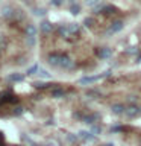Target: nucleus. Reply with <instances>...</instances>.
I'll list each match as a JSON object with an SVG mask.
<instances>
[{
	"label": "nucleus",
	"mask_w": 141,
	"mask_h": 146,
	"mask_svg": "<svg viewBox=\"0 0 141 146\" xmlns=\"http://www.w3.org/2000/svg\"><path fill=\"white\" fill-rule=\"evenodd\" d=\"M59 67L64 68V70H74L76 64H74L73 59L68 58L67 55H62V56H61V62H59Z\"/></svg>",
	"instance_id": "1"
},
{
	"label": "nucleus",
	"mask_w": 141,
	"mask_h": 146,
	"mask_svg": "<svg viewBox=\"0 0 141 146\" xmlns=\"http://www.w3.org/2000/svg\"><path fill=\"white\" fill-rule=\"evenodd\" d=\"M141 114V107H138L136 104L134 105H129V107H126V111H125V116L126 117H136Z\"/></svg>",
	"instance_id": "2"
},
{
	"label": "nucleus",
	"mask_w": 141,
	"mask_h": 146,
	"mask_svg": "<svg viewBox=\"0 0 141 146\" xmlns=\"http://www.w3.org/2000/svg\"><path fill=\"white\" fill-rule=\"evenodd\" d=\"M99 120H100V114L99 113H93V114H90V116H84V117H82V122L86 123V125H90V126L97 125Z\"/></svg>",
	"instance_id": "3"
},
{
	"label": "nucleus",
	"mask_w": 141,
	"mask_h": 146,
	"mask_svg": "<svg viewBox=\"0 0 141 146\" xmlns=\"http://www.w3.org/2000/svg\"><path fill=\"white\" fill-rule=\"evenodd\" d=\"M105 76H108V73H105V75H102V76H85V78H80L79 79V84H82V85L94 84L96 81H99L100 78H105Z\"/></svg>",
	"instance_id": "4"
},
{
	"label": "nucleus",
	"mask_w": 141,
	"mask_h": 146,
	"mask_svg": "<svg viewBox=\"0 0 141 146\" xmlns=\"http://www.w3.org/2000/svg\"><path fill=\"white\" fill-rule=\"evenodd\" d=\"M61 53H50L47 56V62L53 67H59V62H61Z\"/></svg>",
	"instance_id": "5"
},
{
	"label": "nucleus",
	"mask_w": 141,
	"mask_h": 146,
	"mask_svg": "<svg viewBox=\"0 0 141 146\" xmlns=\"http://www.w3.org/2000/svg\"><path fill=\"white\" fill-rule=\"evenodd\" d=\"M125 111H126L125 104H120V102L112 104V107H111V113L112 114H115V116H121V114H125Z\"/></svg>",
	"instance_id": "6"
},
{
	"label": "nucleus",
	"mask_w": 141,
	"mask_h": 146,
	"mask_svg": "<svg viewBox=\"0 0 141 146\" xmlns=\"http://www.w3.org/2000/svg\"><path fill=\"white\" fill-rule=\"evenodd\" d=\"M77 137H79V140H84V141H93L96 139V135L91 131H79Z\"/></svg>",
	"instance_id": "7"
},
{
	"label": "nucleus",
	"mask_w": 141,
	"mask_h": 146,
	"mask_svg": "<svg viewBox=\"0 0 141 146\" xmlns=\"http://www.w3.org/2000/svg\"><path fill=\"white\" fill-rule=\"evenodd\" d=\"M97 56L100 59H108V58H111L112 56V49H109V47H100L97 50Z\"/></svg>",
	"instance_id": "8"
},
{
	"label": "nucleus",
	"mask_w": 141,
	"mask_h": 146,
	"mask_svg": "<svg viewBox=\"0 0 141 146\" xmlns=\"http://www.w3.org/2000/svg\"><path fill=\"white\" fill-rule=\"evenodd\" d=\"M123 27H125V21L123 20H114L111 23V26H109V29L112 31V34H117V32H120Z\"/></svg>",
	"instance_id": "9"
},
{
	"label": "nucleus",
	"mask_w": 141,
	"mask_h": 146,
	"mask_svg": "<svg viewBox=\"0 0 141 146\" xmlns=\"http://www.w3.org/2000/svg\"><path fill=\"white\" fill-rule=\"evenodd\" d=\"M58 34L59 36H62V38H70L71 36V32L68 29V25H61L58 27Z\"/></svg>",
	"instance_id": "10"
},
{
	"label": "nucleus",
	"mask_w": 141,
	"mask_h": 146,
	"mask_svg": "<svg viewBox=\"0 0 141 146\" xmlns=\"http://www.w3.org/2000/svg\"><path fill=\"white\" fill-rule=\"evenodd\" d=\"M40 29H41V32L43 34H50V32L53 31V25L50 21H43L40 25Z\"/></svg>",
	"instance_id": "11"
},
{
	"label": "nucleus",
	"mask_w": 141,
	"mask_h": 146,
	"mask_svg": "<svg viewBox=\"0 0 141 146\" xmlns=\"http://www.w3.org/2000/svg\"><path fill=\"white\" fill-rule=\"evenodd\" d=\"M24 34H26V38H35V35H36V27H35L34 25H27Z\"/></svg>",
	"instance_id": "12"
},
{
	"label": "nucleus",
	"mask_w": 141,
	"mask_h": 146,
	"mask_svg": "<svg viewBox=\"0 0 141 146\" xmlns=\"http://www.w3.org/2000/svg\"><path fill=\"white\" fill-rule=\"evenodd\" d=\"M64 96H65V91H64V88H61V87H55L52 90V98L59 99V98H64Z\"/></svg>",
	"instance_id": "13"
},
{
	"label": "nucleus",
	"mask_w": 141,
	"mask_h": 146,
	"mask_svg": "<svg viewBox=\"0 0 141 146\" xmlns=\"http://www.w3.org/2000/svg\"><path fill=\"white\" fill-rule=\"evenodd\" d=\"M24 79V76L21 75V73H14V75H9L8 76V81L9 82H20Z\"/></svg>",
	"instance_id": "14"
},
{
	"label": "nucleus",
	"mask_w": 141,
	"mask_h": 146,
	"mask_svg": "<svg viewBox=\"0 0 141 146\" xmlns=\"http://www.w3.org/2000/svg\"><path fill=\"white\" fill-rule=\"evenodd\" d=\"M68 29H70L71 35H74V34H79L80 32V26L77 23H71V25H68Z\"/></svg>",
	"instance_id": "15"
},
{
	"label": "nucleus",
	"mask_w": 141,
	"mask_h": 146,
	"mask_svg": "<svg viewBox=\"0 0 141 146\" xmlns=\"http://www.w3.org/2000/svg\"><path fill=\"white\" fill-rule=\"evenodd\" d=\"M94 23H96V20H94L93 17H86L85 20H84V25H85L86 27H91V26L94 25Z\"/></svg>",
	"instance_id": "16"
},
{
	"label": "nucleus",
	"mask_w": 141,
	"mask_h": 146,
	"mask_svg": "<svg viewBox=\"0 0 141 146\" xmlns=\"http://www.w3.org/2000/svg\"><path fill=\"white\" fill-rule=\"evenodd\" d=\"M91 132H93L94 135H99L100 132H102V126H99V125H93V126H91Z\"/></svg>",
	"instance_id": "17"
},
{
	"label": "nucleus",
	"mask_w": 141,
	"mask_h": 146,
	"mask_svg": "<svg viewBox=\"0 0 141 146\" xmlns=\"http://www.w3.org/2000/svg\"><path fill=\"white\" fill-rule=\"evenodd\" d=\"M71 14H79L80 12V6L77 3H71V8H70Z\"/></svg>",
	"instance_id": "18"
},
{
	"label": "nucleus",
	"mask_w": 141,
	"mask_h": 146,
	"mask_svg": "<svg viewBox=\"0 0 141 146\" xmlns=\"http://www.w3.org/2000/svg\"><path fill=\"white\" fill-rule=\"evenodd\" d=\"M67 140L70 141V143H76V141L79 140V137H77V134H67Z\"/></svg>",
	"instance_id": "19"
},
{
	"label": "nucleus",
	"mask_w": 141,
	"mask_h": 146,
	"mask_svg": "<svg viewBox=\"0 0 141 146\" xmlns=\"http://www.w3.org/2000/svg\"><path fill=\"white\" fill-rule=\"evenodd\" d=\"M40 70V67H38V64H34V66H32L29 70H27V75H35L36 72Z\"/></svg>",
	"instance_id": "20"
},
{
	"label": "nucleus",
	"mask_w": 141,
	"mask_h": 146,
	"mask_svg": "<svg viewBox=\"0 0 141 146\" xmlns=\"http://www.w3.org/2000/svg\"><path fill=\"white\" fill-rule=\"evenodd\" d=\"M49 85H50V84H45V82H35V84H34L35 88H41V90H43V88H47Z\"/></svg>",
	"instance_id": "21"
},
{
	"label": "nucleus",
	"mask_w": 141,
	"mask_h": 146,
	"mask_svg": "<svg viewBox=\"0 0 141 146\" xmlns=\"http://www.w3.org/2000/svg\"><path fill=\"white\" fill-rule=\"evenodd\" d=\"M114 11H115V9H114L112 6H105L102 12H105V14H108V15H111V14H114Z\"/></svg>",
	"instance_id": "22"
},
{
	"label": "nucleus",
	"mask_w": 141,
	"mask_h": 146,
	"mask_svg": "<svg viewBox=\"0 0 141 146\" xmlns=\"http://www.w3.org/2000/svg\"><path fill=\"white\" fill-rule=\"evenodd\" d=\"M23 111H24V108H23V107H15V108H14V114H15V116L23 114Z\"/></svg>",
	"instance_id": "23"
},
{
	"label": "nucleus",
	"mask_w": 141,
	"mask_h": 146,
	"mask_svg": "<svg viewBox=\"0 0 141 146\" xmlns=\"http://www.w3.org/2000/svg\"><path fill=\"white\" fill-rule=\"evenodd\" d=\"M26 44H27V47H34L35 46V38H26Z\"/></svg>",
	"instance_id": "24"
},
{
	"label": "nucleus",
	"mask_w": 141,
	"mask_h": 146,
	"mask_svg": "<svg viewBox=\"0 0 141 146\" xmlns=\"http://www.w3.org/2000/svg\"><path fill=\"white\" fill-rule=\"evenodd\" d=\"M136 100H138V98H136V96H134V94L127 96V102H130V105H134V102H136Z\"/></svg>",
	"instance_id": "25"
},
{
	"label": "nucleus",
	"mask_w": 141,
	"mask_h": 146,
	"mask_svg": "<svg viewBox=\"0 0 141 146\" xmlns=\"http://www.w3.org/2000/svg\"><path fill=\"white\" fill-rule=\"evenodd\" d=\"M109 131H111V132H120V131H123V128L121 126H112Z\"/></svg>",
	"instance_id": "26"
},
{
	"label": "nucleus",
	"mask_w": 141,
	"mask_h": 146,
	"mask_svg": "<svg viewBox=\"0 0 141 146\" xmlns=\"http://www.w3.org/2000/svg\"><path fill=\"white\" fill-rule=\"evenodd\" d=\"M127 53H129V55H135V53H138V49L130 47V49H127Z\"/></svg>",
	"instance_id": "27"
},
{
	"label": "nucleus",
	"mask_w": 141,
	"mask_h": 146,
	"mask_svg": "<svg viewBox=\"0 0 141 146\" xmlns=\"http://www.w3.org/2000/svg\"><path fill=\"white\" fill-rule=\"evenodd\" d=\"M86 96H90V98H96V96H99V93H97V91H88Z\"/></svg>",
	"instance_id": "28"
},
{
	"label": "nucleus",
	"mask_w": 141,
	"mask_h": 146,
	"mask_svg": "<svg viewBox=\"0 0 141 146\" xmlns=\"http://www.w3.org/2000/svg\"><path fill=\"white\" fill-rule=\"evenodd\" d=\"M40 75L43 76V78H50V75H49V73L45 72V70H40Z\"/></svg>",
	"instance_id": "29"
},
{
	"label": "nucleus",
	"mask_w": 141,
	"mask_h": 146,
	"mask_svg": "<svg viewBox=\"0 0 141 146\" xmlns=\"http://www.w3.org/2000/svg\"><path fill=\"white\" fill-rule=\"evenodd\" d=\"M99 0H86V5H90V6H94L96 3H97Z\"/></svg>",
	"instance_id": "30"
},
{
	"label": "nucleus",
	"mask_w": 141,
	"mask_h": 146,
	"mask_svg": "<svg viewBox=\"0 0 141 146\" xmlns=\"http://www.w3.org/2000/svg\"><path fill=\"white\" fill-rule=\"evenodd\" d=\"M52 3L55 5V6H59V5L62 3V0H52Z\"/></svg>",
	"instance_id": "31"
},
{
	"label": "nucleus",
	"mask_w": 141,
	"mask_h": 146,
	"mask_svg": "<svg viewBox=\"0 0 141 146\" xmlns=\"http://www.w3.org/2000/svg\"><path fill=\"white\" fill-rule=\"evenodd\" d=\"M103 146H115V145H114V143H105Z\"/></svg>",
	"instance_id": "32"
}]
</instances>
